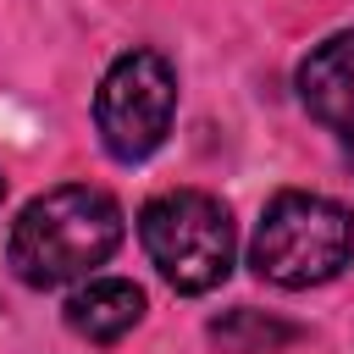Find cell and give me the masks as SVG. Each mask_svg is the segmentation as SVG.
Segmentation results:
<instances>
[{"label":"cell","instance_id":"cell-2","mask_svg":"<svg viewBox=\"0 0 354 354\" xmlns=\"http://www.w3.org/2000/svg\"><path fill=\"white\" fill-rule=\"evenodd\" d=\"M249 260L277 288H321L354 260V216L326 194H277L254 227Z\"/></svg>","mask_w":354,"mask_h":354},{"label":"cell","instance_id":"cell-4","mask_svg":"<svg viewBox=\"0 0 354 354\" xmlns=\"http://www.w3.org/2000/svg\"><path fill=\"white\" fill-rule=\"evenodd\" d=\"M171 111H177V72L155 50H127L100 77L94 127H100V144L116 160L155 155L160 138H166V127H171Z\"/></svg>","mask_w":354,"mask_h":354},{"label":"cell","instance_id":"cell-7","mask_svg":"<svg viewBox=\"0 0 354 354\" xmlns=\"http://www.w3.org/2000/svg\"><path fill=\"white\" fill-rule=\"evenodd\" d=\"M210 337H216L227 354H271V348L293 343L299 332H293L288 321H271V315H260V310H232V315L210 321Z\"/></svg>","mask_w":354,"mask_h":354},{"label":"cell","instance_id":"cell-3","mask_svg":"<svg viewBox=\"0 0 354 354\" xmlns=\"http://www.w3.org/2000/svg\"><path fill=\"white\" fill-rule=\"evenodd\" d=\"M138 238H144L149 266L177 293H210L232 271V216L221 199L199 188L155 194L138 210Z\"/></svg>","mask_w":354,"mask_h":354},{"label":"cell","instance_id":"cell-1","mask_svg":"<svg viewBox=\"0 0 354 354\" xmlns=\"http://www.w3.org/2000/svg\"><path fill=\"white\" fill-rule=\"evenodd\" d=\"M122 243V205L105 188L66 183L22 205L6 260L28 288H61L105 266Z\"/></svg>","mask_w":354,"mask_h":354},{"label":"cell","instance_id":"cell-5","mask_svg":"<svg viewBox=\"0 0 354 354\" xmlns=\"http://www.w3.org/2000/svg\"><path fill=\"white\" fill-rule=\"evenodd\" d=\"M299 94L321 127L354 138V28L310 50V61L299 66Z\"/></svg>","mask_w":354,"mask_h":354},{"label":"cell","instance_id":"cell-8","mask_svg":"<svg viewBox=\"0 0 354 354\" xmlns=\"http://www.w3.org/2000/svg\"><path fill=\"white\" fill-rule=\"evenodd\" d=\"M0 199H6V177H0Z\"/></svg>","mask_w":354,"mask_h":354},{"label":"cell","instance_id":"cell-6","mask_svg":"<svg viewBox=\"0 0 354 354\" xmlns=\"http://www.w3.org/2000/svg\"><path fill=\"white\" fill-rule=\"evenodd\" d=\"M138 321H144V293L127 277H88V288L66 299V326L88 343H116Z\"/></svg>","mask_w":354,"mask_h":354}]
</instances>
